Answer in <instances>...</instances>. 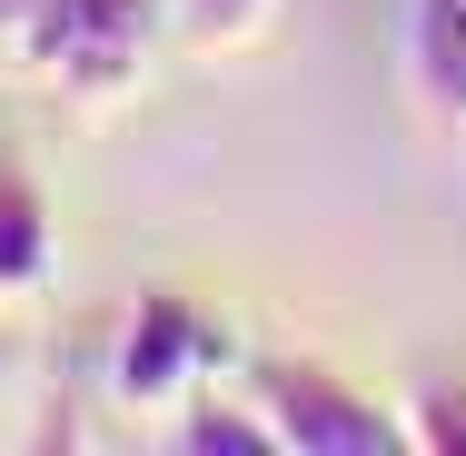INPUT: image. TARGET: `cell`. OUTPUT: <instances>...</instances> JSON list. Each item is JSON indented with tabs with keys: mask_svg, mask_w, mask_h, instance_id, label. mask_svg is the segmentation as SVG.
<instances>
[{
	"mask_svg": "<svg viewBox=\"0 0 466 456\" xmlns=\"http://www.w3.org/2000/svg\"><path fill=\"white\" fill-rule=\"evenodd\" d=\"M248 407L268 417V447L279 456H397L407 447V417L397 407L358 397L348 377H328L308 358H268L258 387H248Z\"/></svg>",
	"mask_w": 466,
	"mask_h": 456,
	"instance_id": "1",
	"label": "cell"
},
{
	"mask_svg": "<svg viewBox=\"0 0 466 456\" xmlns=\"http://www.w3.org/2000/svg\"><path fill=\"white\" fill-rule=\"evenodd\" d=\"M149 10L159 0H60L20 70H50L70 99H119L139 80V60H149V30H159Z\"/></svg>",
	"mask_w": 466,
	"mask_h": 456,
	"instance_id": "2",
	"label": "cell"
},
{
	"mask_svg": "<svg viewBox=\"0 0 466 456\" xmlns=\"http://www.w3.org/2000/svg\"><path fill=\"white\" fill-rule=\"evenodd\" d=\"M208 358H218V338H208V318L188 298H139L129 328H119L109 387H119V407H179L188 387L208 377Z\"/></svg>",
	"mask_w": 466,
	"mask_h": 456,
	"instance_id": "3",
	"label": "cell"
},
{
	"mask_svg": "<svg viewBox=\"0 0 466 456\" xmlns=\"http://www.w3.org/2000/svg\"><path fill=\"white\" fill-rule=\"evenodd\" d=\"M407 90L427 119L466 129V0H407Z\"/></svg>",
	"mask_w": 466,
	"mask_h": 456,
	"instance_id": "4",
	"label": "cell"
},
{
	"mask_svg": "<svg viewBox=\"0 0 466 456\" xmlns=\"http://www.w3.org/2000/svg\"><path fill=\"white\" fill-rule=\"evenodd\" d=\"M50 288V198L20 159H0V298Z\"/></svg>",
	"mask_w": 466,
	"mask_h": 456,
	"instance_id": "5",
	"label": "cell"
},
{
	"mask_svg": "<svg viewBox=\"0 0 466 456\" xmlns=\"http://www.w3.org/2000/svg\"><path fill=\"white\" fill-rule=\"evenodd\" d=\"M179 447L188 456H279L258 407H188V417H179Z\"/></svg>",
	"mask_w": 466,
	"mask_h": 456,
	"instance_id": "6",
	"label": "cell"
},
{
	"mask_svg": "<svg viewBox=\"0 0 466 456\" xmlns=\"http://www.w3.org/2000/svg\"><path fill=\"white\" fill-rule=\"evenodd\" d=\"M407 447L466 456V387H457V377H437V387H417V397H407Z\"/></svg>",
	"mask_w": 466,
	"mask_h": 456,
	"instance_id": "7",
	"label": "cell"
},
{
	"mask_svg": "<svg viewBox=\"0 0 466 456\" xmlns=\"http://www.w3.org/2000/svg\"><path fill=\"white\" fill-rule=\"evenodd\" d=\"M179 10V30L198 40V50H218V40H238V30H258L279 0H169Z\"/></svg>",
	"mask_w": 466,
	"mask_h": 456,
	"instance_id": "8",
	"label": "cell"
},
{
	"mask_svg": "<svg viewBox=\"0 0 466 456\" xmlns=\"http://www.w3.org/2000/svg\"><path fill=\"white\" fill-rule=\"evenodd\" d=\"M50 10H60V0H0V50H10V60H30V50H40V30H50Z\"/></svg>",
	"mask_w": 466,
	"mask_h": 456,
	"instance_id": "9",
	"label": "cell"
},
{
	"mask_svg": "<svg viewBox=\"0 0 466 456\" xmlns=\"http://www.w3.org/2000/svg\"><path fill=\"white\" fill-rule=\"evenodd\" d=\"M0 367H10V338H0Z\"/></svg>",
	"mask_w": 466,
	"mask_h": 456,
	"instance_id": "10",
	"label": "cell"
}]
</instances>
